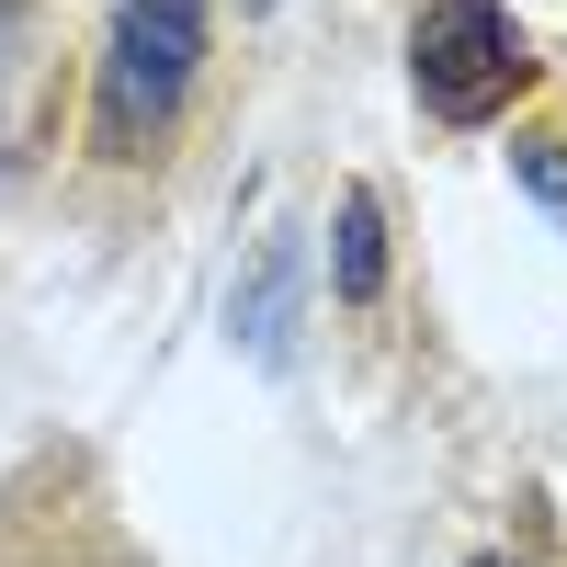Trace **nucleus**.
<instances>
[{"label": "nucleus", "instance_id": "7ed1b4c3", "mask_svg": "<svg viewBox=\"0 0 567 567\" xmlns=\"http://www.w3.org/2000/svg\"><path fill=\"white\" fill-rule=\"evenodd\" d=\"M296 296H307V239H296V227H272L261 261L239 272V296H227V341H239L261 374L296 363Z\"/></svg>", "mask_w": 567, "mask_h": 567}, {"label": "nucleus", "instance_id": "20e7f679", "mask_svg": "<svg viewBox=\"0 0 567 567\" xmlns=\"http://www.w3.org/2000/svg\"><path fill=\"white\" fill-rule=\"evenodd\" d=\"M329 296H341V307H374V296H386V216H374L363 182L341 194V216H329Z\"/></svg>", "mask_w": 567, "mask_h": 567}, {"label": "nucleus", "instance_id": "6e6552de", "mask_svg": "<svg viewBox=\"0 0 567 567\" xmlns=\"http://www.w3.org/2000/svg\"><path fill=\"white\" fill-rule=\"evenodd\" d=\"M250 12H272V0H250Z\"/></svg>", "mask_w": 567, "mask_h": 567}, {"label": "nucleus", "instance_id": "f03ea898", "mask_svg": "<svg viewBox=\"0 0 567 567\" xmlns=\"http://www.w3.org/2000/svg\"><path fill=\"white\" fill-rule=\"evenodd\" d=\"M523 80H534V45H523V23H511V0H420V23H409V91L443 125H488Z\"/></svg>", "mask_w": 567, "mask_h": 567}, {"label": "nucleus", "instance_id": "423d86ee", "mask_svg": "<svg viewBox=\"0 0 567 567\" xmlns=\"http://www.w3.org/2000/svg\"><path fill=\"white\" fill-rule=\"evenodd\" d=\"M12 58H23V0H0V80H12Z\"/></svg>", "mask_w": 567, "mask_h": 567}, {"label": "nucleus", "instance_id": "39448f33", "mask_svg": "<svg viewBox=\"0 0 567 567\" xmlns=\"http://www.w3.org/2000/svg\"><path fill=\"white\" fill-rule=\"evenodd\" d=\"M511 182H523L545 216H567V148L556 136H511Z\"/></svg>", "mask_w": 567, "mask_h": 567}, {"label": "nucleus", "instance_id": "f257e3e1", "mask_svg": "<svg viewBox=\"0 0 567 567\" xmlns=\"http://www.w3.org/2000/svg\"><path fill=\"white\" fill-rule=\"evenodd\" d=\"M194 80H205V0H114L103 69H91V159L136 171L182 125Z\"/></svg>", "mask_w": 567, "mask_h": 567}, {"label": "nucleus", "instance_id": "0eeeda50", "mask_svg": "<svg viewBox=\"0 0 567 567\" xmlns=\"http://www.w3.org/2000/svg\"><path fill=\"white\" fill-rule=\"evenodd\" d=\"M465 567H511V556H465Z\"/></svg>", "mask_w": 567, "mask_h": 567}]
</instances>
